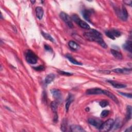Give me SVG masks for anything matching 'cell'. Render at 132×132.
Listing matches in <instances>:
<instances>
[{
    "instance_id": "15",
    "label": "cell",
    "mask_w": 132,
    "mask_h": 132,
    "mask_svg": "<svg viewBox=\"0 0 132 132\" xmlns=\"http://www.w3.org/2000/svg\"><path fill=\"white\" fill-rule=\"evenodd\" d=\"M73 99L72 96L71 95H69L67 99V101H66V105H65L66 110L67 112L68 111L70 106L71 105V103L73 102Z\"/></svg>"
},
{
    "instance_id": "33",
    "label": "cell",
    "mask_w": 132,
    "mask_h": 132,
    "mask_svg": "<svg viewBox=\"0 0 132 132\" xmlns=\"http://www.w3.org/2000/svg\"><path fill=\"white\" fill-rule=\"evenodd\" d=\"M119 93H120L121 95L125 96L127 98H129L130 99L132 98V94H129V93H123V92H119Z\"/></svg>"
},
{
    "instance_id": "31",
    "label": "cell",
    "mask_w": 132,
    "mask_h": 132,
    "mask_svg": "<svg viewBox=\"0 0 132 132\" xmlns=\"http://www.w3.org/2000/svg\"><path fill=\"white\" fill-rule=\"evenodd\" d=\"M57 72L60 75H65V76H70V75H72V73H69V72H65V71H61V70H59L57 71Z\"/></svg>"
},
{
    "instance_id": "2",
    "label": "cell",
    "mask_w": 132,
    "mask_h": 132,
    "mask_svg": "<svg viewBox=\"0 0 132 132\" xmlns=\"http://www.w3.org/2000/svg\"><path fill=\"white\" fill-rule=\"evenodd\" d=\"M25 58L27 62L31 64H36L38 60V57L31 50H28L25 54Z\"/></svg>"
},
{
    "instance_id": "34",
    "label": "cell",
    "mask_w": 132,
    "mask_h": 132,
    "mask_svg": "<svg viewBox=\"0 0 132 132\" xmlns=\"http://www.w3.org/2000/svg\"><path fill=\"white\" fill-rule=\"evenodd\" d=\"M45 48L46 49V51H48L49 52H52L53 50H52V49L48 45H45Z\"/></svg>"
},
{
    "instance_id": "24",
    "label": "cell",
    "mask_w": 132,
    "mask_h": 132,
    "mask_svg": "<svg viewBox=\"0 0 132 132\" xmlns=\"http://www.w3.org/2000/svg\"><path fill=\"white\" fill-rule=\"evenodd\" d=\"M41 34H42V36L44 37V38H45V39H47L48 40H50V41L52 42H54V40L53 38H52V37L48 33L42 32Z\"/></svg>"
},
{
    "instance_id": "17",
    "label": "cell",
    "mask_w": 132,
    "mask_h": 132,
    "mask_svg": "<svg viewBox=\"0 0 132 132\" xmlns=\"http://www.w3.org/2000/svg\"><path fill=\"white\" fill-rule=\"evenodd\" d=\"M68 46L73 50H78L79 49L80 46L78 43L73 41H70L68 43Z\"/></svg>"
},
{
    "instance_id": "6",
    "label": "cell",
    "mask_w": 132,
    "mask_h": 132,
    "mask_svg": "<svg viewBox=\"0 0 132 132\" xmlns=\"http://www.w3.org/2000/svg\"><path fill=\"white\" fill-rule=\"evenodd\" d=\"M105 34L109 38L114 40L116 38H118L121 36V33L116 30H111L106 31Z\"/></svg>"
},
{
    "instance_id": "23",
    "label": "cell",
    "mask_w": 132,
    "mask_h": 132,
    "mask_svg": "<svg viewBox=\"0 0 132 132\" xmlns=\"http://www.w3.org/2000/svg\"><path fill=\"white\" fill-rule=\"evenodd\" d=\"M123 48L126 50V51H128L130 52H132V42L131 41H128L124 44L123 46Z\"/></svg>"
},
{
    "instance_id": "32",
    "label": "cell",
    "mask_w": 132,
    "mask_h": 132,
    "mask_svg": "<svg viewBox=\"0 0 132 132\" xmlns=\"http://www.w3.org/2000/svg\"><path fill=\"white\" fill-rule=\"evenodd\" d=\"M34 69L36 70V71H43L44 69H45V67H44L43 66H37L36 67H34Z\"/></svg>"
},
{
    "instance_id": "13",
    "label": "cell",
    "mask_w": 132,
    "mask_h": 132,
    "mask_svg": "<svg viewBox=\"0 0 132 132\" xmlns=\"http://www.w3.org/2000/svg\"><path fill=\"white\" fill-rule=\"evenodd\" d=\"M36 16L38 19L41 20L43 18L44 12L42 8L40 6H38L36 8Z\"/></svg>"
},
{
    "instance_id": "37",
    "label": "cell",
    "mask_w": 132,
    "mask_h": 132,
    "mask_svg": "<svg viewBox=\"0 0 132 132\" xmlns=\"http://www.w3.org/2000/svg\"><path fill=\"white\" fill-rule=\"evenodd\" d=\"M132 131V128H131V127H130L129 129H128L127 130H126L125 131V132H131Z\"/></svg>"
},
{
    "instance_id": "10",
    "label": "cell",
    "mask_w": 132,
    "mask_h": 132,
    "mask_svg": "<svg viewBox=\"0 0 132 132\" xmlns=\"http://www.w3.org/2000/svg\"><path fill=\"white\" fill-rule=\"evenodd\" d=\"M103 94L106 95L108 97H109L110 99H111L112 100L114 101L116 103L118 104L119 103V101L118 100L117 98L116 97L114 94H113L111 92H109L108 90H103Z\"/></svg>"
},
{
    "instance_id": "29",
    "label": "cell",
    "mask_w": 132,
    "mask_h": 132,
    "mask_svg": "<svg viewBox=\"0 0 132 132\" xmlns=\"http://www.w3.org/2000/svg\"><path fill=\"white\" fill-rule=\"evenodd\" d=\"M109 113V112L107 110H104V111H102L101 114V118H105L108 115Z\"/></svg>"
},
{
    "instance_id": "1",
    "label": "cell",
    "mask_w": 132,
    "mask_h": 132,
    "mask_svg": "<svg viewBox=\"0 0 132 132\" xmlns=\"http://www.w3.org/2000/svg\"><path fill=\"white\" fill-rule=\"evenodd\" d=\"M84 36L87 40L90 41L97 42L104 48H107V47L106 43L103 39L101 34L97 30L94 29H90L89 32H85L84 33Z\"/></svg>"
},
{
    "instance_id": "11",
    "label": "cell",
    "mask_w": 132,
    "mask_h": 132,
    "mask_svg": "<svg viewBox=\"0 0 132 132\" xmlns=\"http://www.w3.org/2000/svg\"><path fill=\"white\" fill-rule=\"evenodd\" d=\"M108 82L110 84H112L114 88H116L121 89V88H125L126 87L125 85L121 84V83H119V82H115L113 81H109V80H108Z\"/></svg>"
},
{
    "instance_id": "21",
    "label": "cell",
    "mask_w": 132,
    "mask_h": 132,
    "mask_svg": "<svg viewBox=\"0 0 132 132\" xmlns=\"http://www.w3.org/2000/svg\"><path fill=\"white\" fill-rule=\"evenodd\" d=\"M131 71V69H120V68H117L113 70L114 72L117 73H125L127 74L129 73L130 71Z\"/></svg>"
},
{
    "instance_id": "4",
    "label": "cell",
    "mask_w": 132,
    "mask_h": 132,
    "mask_svg": "<svg viewBox=\"0 0 132 132\" xmlns=\"http://www.w3.org/2000/svg\"><path fill=\"white\" fill-rule=\"evenodd\" d=\"M116 14L118 16L119 18H120L122 20L126 21L128 19V13L127 10L126 9L125 7L123 6H122V9H116Z\"/></svg>"
},
{
    "instance_id": "18",
    "label": "cell",
    "mask_w": 132,
    "mask_h": 132,
    "mask_svg": "<svg viewBox=\"0 0 132 132\" xmlns=\"http://www.w3.org/2000/svg\"><path fill=\"white\" fill-rule=\"evenodd\" d=\"M55 75L54 74H48L47 77L45 79V83L47 85H48L49 84H50L51 82H52L53 81V80H54L55 79Z\"/></svg>"
},
{
    "instance_id": "7",
    "label": "cell",
    "mask_w": 132,
    "mask_h": 132,
    "mask_svg": "<svg viewBox=\"0 0 132 132\" xmlns=\"http://www.w3.org/2000/svg\"><path fill=\"white\" fill-rule=\"evenodd\" d=\"M51 92L52 95H53V97L56 99L57 102H59L62 100V95L61 92H60L59 90L56 89H53L51 90Z\"/></svg>"
},
{
    "instance_id": "20",
    "label": "cell",
    "mask_w": 132,
    "mask_h": 132,
    "mask_svg": "<svg viewBox=\"0 0 132 132\" xmlns=\"http://www.w3.org/2000/svg\"><path fill=\"white\" fill-rule=\"evenodd\" d=\"M78 24L81 27L82 29H84L85 30H90V26L86 22L82 21V20H81L79 23H78Z\"/></svg>"
},
{
    "instance_id": "35",
    "label": "cell",
    "mask_w": 132,
    "mask_h": 132,
    "mask_svg": "<svg viewBox=\"0 0 132 132\" xmlns=\"http://www.w3.org/2000/svg\"><path fill=\"white\" fill-rule=\"evenodd\" d=\"M54 113H55V115H54V122H56L58 121V115H57V112Z\"/></svg>"
},
{
    "instance_id": "36",
    "label": "cell",
    "mask_w": 132,
    "mask_h": 132,
    "mask_svg": "<svg viewBox=\"0 0 132 132\" xmlns=\"http://www.w3.org/2000/svg\"><path fill=\"white\" fill-rule=\"evenodd\" d=\"M123 2L124 3L130 5V6H131L132 5V1H131V0H129V1H124Z\"/></svg>"
},
{
    "instance_id": "27",
    "label": "cell",
    "mask_w": 132,
    "mask_h": 132,
    "mask_svg": "<svg viewBox=\"0 0 132 132\" xmlns=\"http://www.w3.org/2000/svg\"><path fill=\"white\" fill-rule=\"evenodd\" d=\"M121 124V121L120 119L119 118H118V119H117L116 120V121L115 123L114 122V125H113V127H114L115 129H119V128H120Z\"/></svg>"
},
{
    "instance_id": "22",
    "label": "cell",
    "mask_w": 132,
    "mask_h": 132,
    "mask_svg": "<svg viewBox=\"0 0 132 132\" xmlns=\"http://www.w3.org/2000/svg\"><path fill=\"white\" fill-rule=\"evenodd\" d=\"M132 118V107L131 106H128L126 108V120H129Z\"/></svg>"
},
{
    "instance_id": "8",
    "label": "cell",
    "mask_w": 132,
    "mask_h": 132,
    "mask_svg": "<svg viewBox=\"0 0 132 132\" xmlns=\"http://www.w3.org/2000/svg\"><path fill=\"white\" fill-rule=\"evenodd\" d=\"M86 93L87 95H101L103 94V90L100 88H92L87 90L86 91Z\"/></svg>"
},
{
    "instance_id": "12",
    "label": "cell",
    "mask_w": 132,
    "mask_h": 132,
    "mask_svg": "<svg viewBox=\"0 0 132 132\" xmlns=\"http://www.w3.org/2000/svg\"><path fill=\"white\" fill-rule=\"evenodd\" d=\"M82 15L83 16L84 19L87 21L91 23V19H90V16L91 15V12L90 10H84L83 12H82Z\"/></svg>"
},
{
    "instance_id": "5",
    "label": "cell",
    "mask_w": 132,
    "mask_h": 132,
    "mask_svg": "<svg viewBox=\"0 0 132 132\" xmlns=\"http://www.w3.org/2000/svg\"><path fill=\"white\" fill-rule=\"evenodd\" d=\"M59 16L60 18H61L70 28H72V27H73V25L72 22V19H71L70 16L68 14H66L64 12H62L60 13Z\"/></svg>"
},
{
    "instance_id": "38",
    "label": "cell",
    "mask_w": 132,
    "mask_h": 132,
    "mask_svg": "<svg viewBox=\"0 0 132 132\" xmlns=\"http://www.w3.org/2000/svg\"><path fill=\"white\" fill-rule=\"evenodd\" d=\"M31 3H32L33 4H34V3H35L36 2V1H31Z\"/></svg>"
},
{
    "instance_id": "19",
    "label": "cell",
    "mask_w": 132,
    "mask_h": 132,
    "mask_svg": "<svg viewBox=\"0 0 132 132\" xmlns=\"http://www.w3.org/2000/svg\"><path fill=\"white\" fill-rule=\"evenodd\" d=\"M66 57H67V58L69 60V61L71 63H72L73 64H74V65H82V64L78 62V61H77V60L73 58V57L70 55L69 54H67V55H66Z\"/></svg>"
},
{
    "instance_id": "25",
    "label": "cell",
    "mask_w": 132,
    "mask_h": 132,
    "mask_svg": "<svg viewBox=\"0 0 132 132\" xmlns=\"http://www.w3.org/2000/svg\"><path fill=\"white\" fill-rule=\"evenodd\" d=\"M67 122L66 119H64L61 124V130L63 132H65L67 130Z\"/></svg>"
},
{
    "instance_id": "26",
    "label": "cell",
    "mask_w": 132,
    "mask_h": 132,
    "mask_svg": "<svg viewBox=\"0 0 132 132\" xmlns=\"http://www.w3.org/2000/svg\"><path fill=\"white\" fill-rule=\"evenodd\" d=\"M51 109L54 113H56L57 109V102L56 101H53L51 104Z\"/></svg>"
},
{
    "instance_id": "3",
    "label": "cell",
    "mask_w": 132,
    "mask_h": 132,
    "mask_svg": "<svg viewBox=\"0 0 132 132\" xmlns=\"http://www.w3.org/2000/svg\"><path fill=\"white\" fill-rule=\"evenodd\" d=\"M114 122V120L112 119H108L105 122L102 123L99 129L101 132H108L113 128Z\"/></svg>"
},
{
    "instance_id": "30",
    "label": "cell",
    "mask_w": 132,
    "mask_h": 132,
    "mask_svg": "<svg viewBox=\"0 0 132 132\" xmlns=\"http://www.w3.org/2000/svg\"><path fill=\"white\" fill-rule=\"evenodd\" d=\"M108 105H109L108 102L107 101H106V100H103V101H102L100 102V105L102 107H105Z\"/></svg>"
},
{
    "instance_id": "16",
    "label": "cell",
    "mask_w": 132,
    "mask_h": 132,
    "mask_svg": "<svg viewBox=\"0 0 132 132\" xmlns=\"http://www.w3.org/2000/svg\"><path fill=\"white\" fill-rule=\"evenodd\" d=\"M111 52L113 55L116 59H122L123 56H122V54L120 52H118L117 50H114V49H112L111 50Z\"/></svg>"
},
{
    "instance_id": "9",
    "label": "cell",
    "mask_w": 132,
    "mask_h": 132,
    "mask_svg": "<svg viewBox=\"0 0 132 132\" xmlns=\"http://www.w3.org/2000/svg\"><path fill=\"white\" fill-rule=\"evenodd\" d=\"M88 122L89 124L91 125L95 126L97 128L99 129L100 128L101 125L102 124V122L100 120H97L95 119H93V118H90L88 119Z\"/></svg>"
},
{
    "instance_id": "14",
    "label": "cell",
    "mask_w": 132,
    "mask_h": 132,
    "mask_svg": "<svg viewBox=\"0 0 132 132\" xmlns=\"http://www.w3.org/2000/svg\"><path fill=\"white\" fill-rule=\"evenodd\" d=\"M70 131L74 132H85V131L82 128L81 126L78 125H72L70 126Z\"/></svg>"
},
{
    "instance_id": "28",
    "label": "cell",
    "mask_w": 132,
    "mask_h": 132,
    "mask_svg": "<svg viewBox=\"0 0 132 132\" xmlns=\"http://www.w3.org/2000/svg\"><path fill=\"white\" fill-rule=\"evenodd\" d=\"M71 19H72L73 21H74L77 24H78L79 23V22L81 20V19L79 17V16L76 15H72V17H71Z\"/></svg>"
}]
</instances>
